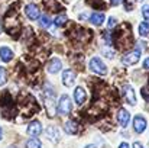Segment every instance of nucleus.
I'll return each instance as SVG.
<instances>
[{"label": "nucleus", "instance_id": "f257e3e1", "mask_svg": "<svg viewBox=\"0 0 149 148\" xmlns=\"http://www.w3.org/2000/svg\"><path fill=\"white\" fill-rule=\"evenodd\" d=\"M71 110H72L71 99L68 97L67 95H62V96L59 97L58 105H56V112H58L59 115H62V116H67V115L71 113Z\"/></svg>", "mask_w": 149, "mask_h": 148}, {"label": "nucleus", "instance_id": "c85d7f7f", "mask_svg": "<svg viewBox=\"0 0 149 148\" xmlns=\"http://www.w3.org/2000/svg\"><path fill=\"white\" fill-rule=\"evenodd\" d=\"M1 137H3V131H1V126H0V140H1Z\"/></svg>", "mask_w": 149, "mask_h": 148}, {"label": "nucleus", "instance_id": "f03ea898", "mask_svg": "<svg viewBox=\"0 0 149 148\" xmlns=\"http://www.w3.org/2000/svg\"><path fill=\"white\" fill-rule=\"evenodd\" d=\"M90 68H91V71H94L99 76H106L107 74V67L104 65V62L99 57H93L90 60Z\"/></svg>", "mask_w": 149, "mask_h": 148}, {"label": "nucleus", "instance_id": "6ab92c4d", "mask_svg": "<svg viewBox=\"0 0 149 148\" xmlns=\"http://www.w3.org/2000/svg\"><path fill=\"white\" fill-rule=\"evenodd\" d=\"M39 23H41L42 28H49L51 25H52V20H51V18L48 15H42L39 18Z\"/></svg>", "mask_w": 149, "mask_h": 148}, {"label": "nucleus", "instance_id": "a878e982", "mask_svg": "<svg viewBox=\"0 0 149 148\" xmlns=\"http://www.w3.org/2000/svg\"><path fill=\"white\" fill-rule=\"evenodd\" d=\"M119 148H129V144H127V142H122V144L119 145Z\"/></svg>", "mask_w": 149, "mask_h": 148}, {"label": "nucleus", "instance_id": "ddd939ff", "mask_svg": "<svg viewBox=\"0 0 149 148\" xmlns=\"http://www.w3.org/2000/svg\"><path fill=\"white\" fill-rule=\"evenodd\" d=\"M13 58V51L7 47H1L0 48V60L4 61V62H9L10 60Z\"/></svg>", "mask_w": 149, "mask_h": 148}, {"label": "nucleus", "instance_id": "20e7f679", "mask_svg": "<svg viewBox=\"0 0 149 148\" xmlns=\"http://www.w3.org/2000/svg\"><path fill=\"white\" fill-rule=\"evenodd\" d=\"M26 132H28L29 137H33V138L39 137L41 132H42V125H41V122H39V121H32V122L29 123Z\"/></svg>", "mask_w": 149, "mask_h": 148}, {"label": "nucleus", "instance_id": "bb28decb", "mask_svg": "<svg viewBox=\"0 0 149 148\" xmlns=\"http://www.w3.org/2000/svg\"><path fill=\"white\" fill-rule=\"evenodd\" d=\"M133 148H143V145H142L141 142H135V144H133Z\"/></svg>", "mask_w": 149, "mask_h": 148}, {"label": "nucleus", "instance_id": "dca6fc26", "mask_svg": "<svg viewBox=\"0 0 149 148\" xmlns=\"http://www.w3.org/2000/svg\"><path fill=\"white\" fill-rule=\"evenodd\" d=\"M67 22H68V18H67V15H58V16L55 18V20H54L55 26H58V28H62V26H64Z\"/></svg>", "mask_w": 149, "mask_h": 148}, {"label": "nucleus", "instance_id": "5701e85b", "mask_svg": "<svg viewBox=\"0 0 149 148\" xmlns=\"http://www.w3.org/2000/svg\"><path fill=\"white\" fill-rule=\"evenodd\" d=\"M142 96H143L145 100H149V89H146V87L142 89Z\"/></svg>", "mask_w": 149, "mask_h": 148}, {"label": "nucleus", "instance_id": "a211bd4d", "mask_svg": "<svg viewBox=\"0 0 149 148\" xmlns=\"http://www.w3.org/2000/svg\"><path fill=\"white\" fill-rule=\"evenodd\" d=\"M139 35L141 36H148L149 35V22H142L139 25Z\"/></svg>", "mask_w": 149, "mask_h": 148}, {"label": "nucleus", "instance_id": "cd10ccee", "mask_svg": "<svg viewBox=\"0 0 149 148\" xmlns=\"http://www.w3.org/2000/svg\"><path fill=\"white\" fill-rule=\"evenodd\" d=\"M86 148H96V145H93V144H90V145H87Z\"/></svg>", "mask_w": 149, "mask_h": 148}, {"label": "nucleus", "instance_id": "2eb2a0df", "mask_svg": "<svg viewBox=\"0 0 149 148\" xmlns=\"http://www.w3.org/2000/svg\"><path fill=\"white\" fill-rule=\"evenodd\" d=\"M104 15L103 13H99V12H94L91 16H90V22L94 25V26H100L103 22H104Z\"/></svg>", "mask_w": 149, "mask_h": 148}, {"label": "nucleus", "instance_id": "aec40b11", "mask_svg": "<svg viewBox=\"0 0 149 148\" xmlns=\"http://www.w3.org/2000/svg\"><path fill=\"white\" fill-rule=\"evenodd\" d=\"M6 81H7V76H6V71H4V68H1V67H0V86L6 84Z\"/></svg>", "mask_w": 149, "mask_h": 148}, {"label": "nucleus", "instance_id": "b1692460", "mask_svg": "<svg viewBox=\"0 0 149 148\" xmlns=\"http://www.w3.org/2000/svg\"><path fill=\"white\" fill-rule=\"evenodd\" d=\"M143 68H145V70H149V57L143 61Z\"/></svg>", "mask_w": 149, "mask_h": 148}, {"label": "nucleus", "instance_id": "9d476101", "mask_svg": "<svg viewBox=\"0 0 149 148\" xmlns=\"http://www.w3.org/2000/svg\"><path fill=\"white\" fill-rule=\"evenodd\" d=\"M117 121H119V123L123 126V128H126L127 125H129V121H130V113L126 110V109H119V113H117Z\"/></svg>", "mask_w": 149, "mask_h": 148}, {"label": "nucleus", "instance_id": "f8f14e48", "mask_svg": "<svg viewBox=\"0 0 149 148\" xmlns=\"http://www.w3.org/2000/svg\"><path fill=\"white\" fill-rule=\"evenodd\" d=\"M86 97H87L86 90H84L83 87H77V89H75V92H74V100H75V103L81 106V105L86 102Z\"/></svg>", "mask_w": 149, "mask_h": 148}, {"label": "nucleus", "instance_id": "9b49d317", "mask_svg": "<svg viewBox=\"0 0 149 148\" xmlns=\"http://www.w3.org/2000/svg\"><path fill=\"white\" fill-rule=\"evenodd\" d=\"M47 137H48V140L52 141V142H59V131H58V128L56 126H54V125H51L48 126V129H47Z\"/></svg>", "mask_w": 149, "mask_h": 148}, {"label": "nucleus", "instance_id": "4be33fe9", "mask_svg": "<svg viewBox=\"0 0 149 148\" xmlns=\"http://www.w3.org/2000/svg\"><path fill=\"white\" fill-rule=\"evenodd\" d=\"M117 23V20L114 19V18H109V23H107V28L109 29H111V28H114V25Z\"/></svg>", "mask_w": 149, "mask_h": 148}, {"label": "nucleus", "instance_id": "1a4fd4ad", "mask_svg": "<svg viewBox=\"0 0 149 148\" xmlns=\"http://www.w3.org/2000/svg\"><path fill=\"white\" fill-rule=\"evenodd\" d=\"M74 81H75V73L72 70H65L62 73V83H64V86L71 87L74 84Z\"/></svg>", "mask_w": 149, "mask_h": 148}, {"label": "nucleus", "instance_id": "f3484780", "mask_svg": "<svg viewBox=\"0 0 149 148\" xmlns=\"http://www.w3.org/2000/svg\"><path fill=\"white\" fill-rule=\"evenodd\" d=\"M25 145H26V148H41L42 147V144H41V141H39L38 138H31V140H28Z\"/></svg>", "mask_w": 149, "mask_h": 148}, {"label": "nucleus", "instance_id": "4468645a", "mask_svg": "<svg viewBox=\"0 0 149 148\" xmlns=\"http://www.w3.org/2000/svg\"><path fill=\"white\" fill-rule=\"evenodd\" d=\"M78 123L75 122V121H68L67 123H65V132L67 134H70V135H75L77 132H78Z\"/></svg>", "mask_w": 149, "mask_h": 148}, {"label": "nucleus", "instance_id": "c756f323", "mask_svg": "<svg viewBox=\"0 0 149 148\" xmlns=\"http://www.w3.org/2000/svg\"><path fill=\"white\" fill-rule=\"evenodd\" d=\"M9 148H17V147H15V145H12V147H9Z\"/></svg>", "mask_w": 149, "mask_h": 148}, {"label": "nucleus", "instance_id": "7ed1b4c3", "mask_svg": "<svg viewBox=\"0 0 149 148\" xmlns=\"http://www.w3.org/2000/svg\"><path fill=\"white\" fill-rule=\"evenodd\" d=\"M141 48H136L133 49L132 52H129V54H126L123 58H122V62L125 64V65H133V64H136L138 61H139V58H141Z\"/></svg>", "mask_w": 149, "mask_h": 148}, {"label": "nucleus", "instance_id": "0eeeda50", "mask_svg": "<svg viewBox=\"0 0 149 148\" xmlns=\"http://www.w3.org/2000/svg\"><path fill=\"white\" fill-rule=\"evenodd\" d=\"M25 13H26V16H28L31 20H36V19L41 18L39 9L36 7V4H28V6L25 7Z\"/></svg>", "mask_w": 149, "mask_h": 148}, {"label": "nucleus", "instance_id": "6e6552de", "mask_svg": "<svg viewBox=\"0 0 149 148\" xmlns=\"http://www.w3.org/2000/svg\"><path fill=\"white\" fill-rule=\"evenodd\" d=\"M61 68H62V62H61V60H59V58H52L49 62L47 64V71L51 73V74L58 73Z\"/></svg>", "mask_w": 149, "mask_h": 148}, {"label": "nucleus", "instance_id": "423d86ee", "mask_svg": "<svg viewBox=\"0 0 149 148\" xmlns=\"http://www.w3.org/2000/svg\"><path fill=\"white\" fill-rule=\"evenodd\" d=\"M133 129H135V132L142 134L146 129V119L143 116H141V115L135 116V119H133Z\"/></svg>", "mask_w": 149, "mask_h": 148}, {"label": "nucleus", "instance_id": "393cba45", "mask_svg": "<svg viewBox=\"0 0 149 148\" xmlns=\"http://www.w3.org/2000/svg\"><path fill=\"white\" fill-rule=\"evenodd\" d=\"M110 3H111L113 6H117V4H120V3H122V0H110Z\"/></svg>", "mask_w": 149, "mask_h": 148}, {"label": "nucleus", "instance_id": "412c9836", "mask_svg": "<svg viewBox=\"0 0 149 148\" xmlns=\"http://www.w3.org/2000/svg\"><path fill=\"white\" fill-rule=\"evenodd\" d=\"M142 15H143L145 20L149 22V4H145V6L142 7Z\"/></svg>", "mask_w": 149, "mask_h": 148}, {"label": "nucleus", "instance_id": "39448f33", "mask_svg": "<svg viewBox=\"0 0 149 148\" xmlns=\"http://www.w3.org/2000/svg\"><path fill=\"white\" fill-rule=\"evenodd\" d=\"M123 95H125V99H126V102H127L129 105H132V106L136 105V95H135V90H133L132 86L126 84V86L123 87Z\"/></svg>", "mask_w": 149, "mask_h": 148}]
</instances>
